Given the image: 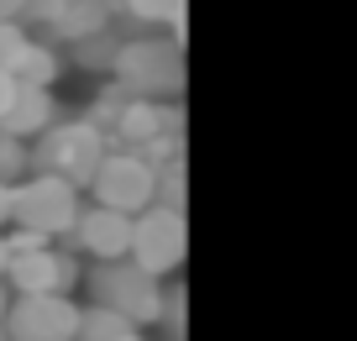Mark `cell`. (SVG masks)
I'll use <instances>...</instances> for the list:
<instances>
[{"mask_svg": "<svg viewBox=\"0 0 357 341\" xmlns=\"http://www.w3.org/2000/svg\"><path fill=\"white\" fill-rule=\"evenodd\" d=\"M79 184L63 174H43L32 168V179H16V205H11V226H26V232L43 236H68L79 220Z\"/></svg>", "mask_w": 357, "mask_h": 341, "instance_id": "277c9868", "label": "cell"}, {"mask_svg": "<svg viewBox=\"0 0 357 341\" xmlns=\"http://www.w3.org/2000/svg\"><path fill=\"white\" fill-rule=\"evenodd\" d=\"M89 195L100 205L126 210V215H142L147 205H158V168L137 147H111L105 163L95 168V179H89Z\"/></svg>", "mask_w": 357, "mask_h": 341, "instance_id": "5b68a950", "label": "cell"}, {"mask_svg": "<svg viewBox=\"0 0 357 341\" xmlns=\"http://www.w3.org/2000/svg\"><path fill=\"white\" fill-rule=\"evenodd\" d=\"M121 43H126V37L116 32V22H111V26H100V32L74 37L68 47H74V58H79L84 68H116V58H121Z\"/></svg>", "mask_w": 357, "mask_h": 341, "instance_id": "5bb4252c", "label": "cell"}, {"mask_svg": "<svg viewBox=\"0 0 357 341\" xmlns=\"http://www.w3.org/2000/svg\"><path fill=\"white\" fill-rule=\"evenodd\" d=\"M0 16H22V0H0Z\"/></svg>", "mask_w": 357, "mask_h": 341, "instance_id": "cb8c5ba5", "label": "cell"}, {"mask_svg": "<svg viewBox=\"0 0 357 341\" xmlns=\"http://www.w3.org/2000/svg\"><path fill=\"white\" fill-rule=\"evenodd\" d=\"M6 268H11V236L0 232V278H6Z\"/></svg>", "mask_w": 357, "mask_h": 341, "instance_id": "7402d4cb", "label": "cell"}, {"mask_svg": "<svg viewBox=\"0 0 357 341\" xmlns=\"http://www.w3.org/2000/svg\"><path fill=\"white\" fill-rule=\"evenodd\" d=\"M132 320L121 315V310H111V305H95L89 299V310H79V331H74V341H121V336H132Z\"/></svg>", "mask_w": 357, "mask_h": 341, "instance_id": "4fadbf2b", "label": "cell"}, {"mask_svg": "<svg viewBox=\"0 0 357 341\" xmlns=\"http://www.w3.org/2000/svg\"><path fill=\"white\" fill-rule=\"evenodd\" d=\"M105 153H111V137L89 121V116L84 121H53L32 147V168L63 174V179H74L79 189H89V179L105 163Z\"/></svg>", "mask_w": 357, "mask_h": 341, "instance_id": "3957f363", "label": "cell"}, {"mask_svg": "<svg viewBox=\"0 0 357 341\" xmlns=\"http://www.w3.org/2000/svg\"><path fill=\"white\" fill-rule=\"evenodd\" d=\"M79 305L68 294H16L6 310V336L11 341H74Z\"/></svg>", "mask_w": 357, "mask_h": 341, "instance_id": "52a82bcc", "label": "cell"}, {"mask_svg": "<svg viewBox=\"0 0 357 341\" xmlns=\"http://www.w3.org/2000/svg\"><path fill=\"white\" fill-rule=\"evenodd\" d=\"M126 11L142 16V22H153V26L184 32V0H126Z\"/></svg>", "mask_w": 357, "mask_h": 341, "instance_id": "e0dca14e", "label": "cell"}, {"mask_svg": "<svg viewBox=\"0 0 357 341\" xmlns=\"http://www.w3.org/2000/svg\"><path fill=\"white\" fill-rule=\"evenodd\" d=\"M58 68H63V63H58L53 43H37V37H32V43H26V53L16 58V68H11V74L22 79V84H47V89H53Z\"/></svg>", "mask_w": 357, "mask_h": 341, "instance_id": "9a60e30c", "label": "cell"}, {"mask_svg": "<svg viewBox=\"0 0 357 341\" xmlns=\"http://www.w3.org/2000/svg\"><path fill=\"white\" fill-rule=\"evenodd\" d=\"M84 284H89V299H95V305L121 310L137 331L163 320V299H168V294H163V278L147 273L137 257H111V263H95Z\"/></svg>", "mask_w": 357, "mask_h": 341, "instance_id": "6da1fadb", "label": "cell"}, {"mask_svg": "<svg viewBox=\"0 0 357 341\" xmlns=\"http://www.w3.org/2000/svg\"><path fill=\"white\" fill-rule=\"evenodd\" d=\"M6 310H11V294H6V278H0V331H6Z\"/></svg>", "mask_w": 357, "mask_h": 341, "instance_id": "603a6c76", "label": "cell"}, {"mask_svg": "<svg viewBox=\"0 0 357 341\" xmlns=\"http://www.w3.org/2000/svg\"><path fill=\"white\" fill-rule=\"evenodd\" d=\"M121 341H142V336H137V331H132V336H121Z\"/></svg>", "mask_w": 357, "mask_h": 341, "instance_id": "d4e9b609", "label": "cell"}, {"mask_svg": "<svg viewBox=\"0 0 357 341\" xmlns=\"http://www.w3.org/2000/svg\"><path fill=\"white\" fill-rule=\"evenodd\" d=\"M132 95H153V100H174L184 89V47H178V32H142V37H126L121 58L111 68Z\"/></svg>", "mask_w": 357, "mask_h": 341, "instance_id": "7a4b0ae2", "label": "cell"}, {"mask_svg": "<svg viewBox=\"0 0 357 341\" xmlns=\"http://www.w3.org/2000/svg\"><path fill=\"white\" fill-rule=\"evenodd\" d=\"M121 11H126V0H63V43L111 26Z\"/></svg>", "mask_w": 357, "mask_h": 341, "instance_id": "7c38bea8", "label": "cell"}, {"mask_svg": "<svg viewBox=\"0 0 357 341\" xmlns=\"http://www.w3.org/2000/svg\"><path fill=\"white\" fill-rule=\"evenodd\" d=\"M16 89H22V79L11 74V68H0V116L11 110V100H16Z\"/></svg>", "mask_w": 357, "mask_h": 341, "instance_id": "ffe728a7", "label": "cell"}, {"mask_svg": "<svg viewBox=\"0 0 357 341\" xmlns=\"http://www.w3.org/2000/svg\"><path fill=\"white\" fill-rule=\"evenodd\" d=\"M126 100H132V89L116 79L111 89H100V100H95V110H89V121H95L105 137H111V132H116V121H121V110H126Z\"/></svg>", "mask_w": 357, "mask_h": 341, "instance_id": "ac0fdd59", "label": "cell"}, {"mask_svg": "<svg viewBox=\"0 0 357 341\" xmlns=\"http://www.w3.org/2000/svg\"><path fill=\"white\" fill-rule=\"evenodd\" d=\"M26 43H32L26 22H16V16H0V68H16V58L26 53Z\"/></svg>", "mask_w": 357, "mask_h": 341, "instance_id": "d6986e66", "label": "cell"}, {"mask_svg": "<svg viewBox=\"0 0 357 341\" xmlns=\"http://www.w3.org/2000/svg\"><path fill=\"white\" fill-rule=\"evenodd\" d=\"M6 284L16 294H68L79 284V263L68 252H58L53 242L32 247V252H16L6 268Z\"/></svg>", "mask_w": 357, "mask_h": 341, "instance_id": "ba28073f", "label": "cell"}, {"mask_svg": "<svg viewBox=\"0 0 357 341\" xmlns=\"http://www.w3.org/2000/svg\"><path fill=\"white\" fill-rule=\"evenodd\" d=\"M26 168H32V147H26V137H16V132H6V126H0V179H6V184H16Z\"/></svg>", "mask_w": 357, "mask_h": 341, "instance_id": "2e32d148", "label": "cell"}, {"mask_svg": "<svg viewBox=\"0 0 357 341\" xmlns=\"http://www.w3.org/2000/svg\"><path fill=\"white\" fill-rule=\"evenodd\" d=\"M11 205H16V184H6V179H0V232L11 226Z\"/></svg>", "mask_w": 357, "mask_h": 341, "instance_id": "44dd1931", "label": "cell"}, {"mask_svg": "<svg viewBox=\"0 0 357 341\" xmlns=\"http://www.w3.org/2000/svg\"><path fill=\"white\" fill-rule=\"evenodd\" d=\"M68 242L79 247V252H89L95 263H111V257H132V215L116 205H84L74 220V232H68Z\"/></svg>", "mask_w": 357, "mask_h": 341, "instance_id": "9c48e42d", "label": "cell"}, {"mask_svg": "<svg viewBox=\"0 0 357 341\" xmlns=\"http://www.w3.org/2000/svg\"><path fill=\"white\" fill-rule=\"evenodd\" d=\"M53 121H58V105H53V89L47 84H22L16 100H11V110L0 116V126L16 132V137H43Z\"/></svg>", "mask_w": 357, "mask_h": 341, "instance_id": "8fae6325", "label": "cell"}, {"mask_svg": "<svg viewBox=\"0 0 357 341\" xmlns=\"http://www.w3.org/2000/svg\"><path fill=\"white\" fill-rule=\"evenodd\" d=\"M168 132H184L178 110L163 105V100H153V95H132L126 110H121V121H116V132H111V147H147V142H158V137H168Z\"/></svg>", "mask_w": 357, "mask_h": 341, "instance_id": "30bf717a", "label": "cell"}, {"mask_svg": "<svg viewBox=\"0 0 357 341\" xmlns=\"http://www.w3.org/2000/svg\"><path fill=\"white\" fill-rule=\"evenodd\" d=\"M132 257L147 273H174L184 257H190V226H184V210L174 205H147L142 215H132Z\"/></svg>", "mask_w": 357, "mask_h": 341, "instance_id": "8992f818", "label": "cell"}]
</instances>
